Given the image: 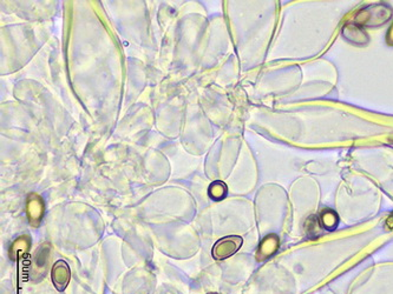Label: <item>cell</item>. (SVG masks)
<instances>
[{
    "mask_svg": "<svg viewBox=\"0 0 393 294\" xmlns=\"http://www.w3.org/2000/svg\"><path fill=\"white\" fill-rule=\"evenodd\" d=\"M52 281L58 291H64L66 286H68L71 273H70L69 265L64 260H58L52 267Z\"/></svg>",
    "mask_w": 393,
    "mask_h": 294,
    "instance_id": "2",
    "label": "cell"
},
{
    "mask_svg": "<svg viewBox=\"0 0 393 294\" xmlns=\"http://www.w3.org/2000/svg\"><path fill=\"white\" fill-rule=\"evenodd\" d=\"M209 294H216V293H209Z\"/></svg>",
    "mask_w": 393,
    "mask_h": 294,
    "instance_id": "4",
    "label": "cell"
},
{
    "mask_svg": "<svg viewBox=\"0 0 393 294\" xmlns=\"http://www.w3.org/2000/svg\"><path fill=\"white\" fill-rule=\"evenodd\" d=\"M227 194V186L221 181H215L209 187V195L215 200L223 199Z\"/></svg>",
    "mask_w": 393,
    "mask_h": 294,
    "instance_id": "3",
    "label": "cell"
},
{
    "mask_svg": "<svg viewBox=\"0 0 393 294\" xmlns=\"http://www.w3.org/2000/svg\"><path fill=\"white\" fill-rule=\"evenodd\" d=\"M242 243H243L242 238L239 236L224 237L214 245L211 253H213L214 258L217 260L227 259L231 255L235 254L237 249L241 247Z\"/></svg>",
    "mask_w": 393,
    "mask_h": 294,
    "instance_id": "1",
    "label": "cell"
}]
</instances>
